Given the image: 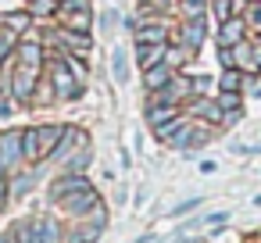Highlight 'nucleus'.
I'll return each instance as SVG.
<instances>
[{"label": "nucleus", "mask_w": 261, "mask_h": 243, "mask_svg": "<svg viewBox=\"0 0 261 243\" xmlns=\"http://www.w3.org/2000/svg\"><path fill=\"white\" fill-rule=\"evenodd\" d=\"M11 61H15V54H11ZM36 83H40V72H36V68H25V65L15 61V68H11V97H15L18 104H33V97H36Z\"/></svg>", "instance_id": "39448f33"}, {"label": "nucleus", "mask_w": 261, "mask_h": 243, "mask_svg": "<svg viewBox=\"0 0 261 243\" xmlns=\"http://www.w3.org/2000/svg\"><path fill=\"white\" fill-rule=\"evenodd\" d=\"M254 97H261V86H257V90H254Z\"/></svg>", "instance_id": "58836bf2"}, {"label": "nucleus", "mask_w": 261, "mask_h": 243, "mask_svg": "<svg viewBox=\"0 0 261 243\" xmlns=\"http://www.w3.org/2000/svg\"><path fill=\"white\" fill-rule=\"evenodd\" d=\"M229 150H232V154H261V140H254V143H247V140H232Z\"/></svg>", "instance_id": "7c9ffc66"}, {"label": "nucleus", "mask_w": 261, "mask_h": 243, "mask_svg": "<svg viewBox=\"0 0 261 243\" xmlns=\"http://www.w3.org/2000/svg\"><path fill=\"white\" fill-rule=\"evenodd\" d=\"M218 61H222V68H232V47H222L218 43Z\"/></svg>", "instance_id": "f704fd0d"}, {"label": "nucleus", "mask_w": 261, "mask_h": 243, "mask_svg": "<svg viewBox=\"0 0 261 243\" xmlns=\"http://www.w3.org/2000/svg\"><path fill=\"white\" fill-rule=\"evenodd\" d=\"M182 15L186 18H204V0H182Z\"/></svg>", "instance_id": "2f4dec72"}, {"label": "nucleus", "mask_w": 261, "mask_h": 243, "mask_svg": "<svg viewBox=\"0 0 261 243\" xmlns=\"http://www.w3.org/2000/svg\"><path fill=\"white\" fill-rule=\"evenodd\" d=\"M58 25L75 29V33H93V8H90V0H61Z\"/></svg>", "instance_id": "f257e3e1"}, {"label": "nucleus", "mask_w": 261, "mask_h": 243, "mask_svg": "<svg viewBox=\"0 0 261 243\" xmlns=\"http://www.w3.org/2000/svg\"><path fill=\"white\" fill-rule=\"evenodd\" d=\"M61 132H65V125H61V122L36 125V140H40V161H50V154H54V147H58Z\"/></svg>", "instance_id": "ddd939ff"}, {"label": "nucleus", "mask_w": 261, "mask_h": 243, "mask_svg": "<svg viewBox=\"0 0 261 243\" xmlns=\"http://www.w3.org/2000/svg\"><path fill=\"white\" fill-rule=\"evenodd\" d=\"M204 40H207V22L204 18H186L179 25V33H175V43H182L190 54H197L204 47Z\"/></svg>", "instance_id": "9d476101"}, {"label": "nucleus", "mask_w": 261, "mask_h": 243, "mask_svg": "<svg viewBox=\"0 0 261 243\" xmlns=\"http://www.w3.org/2000/svg\"><path fill=\"white\" fill-rule=\"evenodd\" d=\"M86 186H93L86 172H58V175L50 179V186H47V197L58 204L61 197H68V193H75V190H86Z\"/></svg>", "instance_id": "0eeeda50"}, {"label": "nucleus", "mask_w": 261, "mask_h": 243, "mask_svg": "<svg viewBox=\"0 0 261 243\" xmlns=\"http://www.w3.org/2000/svg\"><path fill=\"white\" fill-rule=\"evenodd\" d=\"M165 50H168V43H143V40H136V65L140 68H154V65L165 61Z\"/></svg>", "instance_id": "4468645a"}, {"label": "nucleus", "mask_w": 261, "mask_h": 243, "mask_svg": "<svg viewBox=\"0 0 261 243\" xmlns=\"http://www.w3.org/2000/svg\"><path fill=\"white\" fill-rule=\"evenodd\" d=\"M175 115H182V104H147V125L150 129L168 122V118H175Z\"/></svg>", "instance_id": "412c9836"}, {"label": "nucleus", "mask_w": 261, "mask_h": 243, "mask_svg": "<svg viewBox=\"0 0 261 243\" xmlns=\"http://www.w3.org/2000/svg\"><path fill=\"white\" fill-rule=\"evenodd\" d=\"M197 204H200V197H190V200H182V204H175V211H172V214H175V218H182V214H190V211H193Z\"/></svg>", "instance_id": "473e14b6"}, {"label": "nucleus", "mask_w": 261, "mask_h": 243, "mask_svg": "<svg viewBox=\"0 0 261 243\" xmlns=\"http://www.w3.org/2000/svg\"><path fill=\"white\" fill-rule=\"evenodd\" d=\"M190 115H200V118H207V125H218L225 111L218 107L215 97H193V100H190Z\"/></svg>", "instance_id": "2eb2a0df"}, {"label": "nucleus", "mask_w": 261, "mask_h": 243, "mask_svg": "<svg viewBox=\"0 0 261 243\" xmlns=\"http://www.w3.org/2000/svg\"><path fill=\"white\" fill-rule=\"evenodd\" d=\"M0 161H4L8 172L25 165V157H22V129H4L0 132Z\"/></svg>", "instance_id": "1a4fd4ad"}, {"label": "nucleus", "mask_w": 261, "mask_h": 243, "mask_svg": "<svg viewBox=\"0 0 261 243\" xmlns=\"http://www.w3.org/2000/svg\"><path fill=\"white\" fill-rule=\"evenodd\" d=\"M225 214H229V211H211V214H204V222H211V225H218V222H225Z\"/></svg>", "instance_id": "c9c22d12"}, {"label": "nucleus", "mask_w": 261, "mask_h": 243, "mask_svg": "<svg viewBox=\"0 0 261 243\" xmlns=\"http://www.w3.org/2000/svg\"><path fill=\"white\" fill-rule=\"evenodd\" d=\"M111 75L118 79V86L129 83V50L125 47H115L111 50Z\"/></svg>", "instance_id": "4be33fe9"}, {"label": "nucleus", "mask_w": 261, "mask_h": 243, "mask_svg": "<svg viewBox=\"0 0 261 243\" xmlns=\"http://www.w3.org/2000/svg\"><path fill=\"white\" fill-rule=\"evenodd\" d=\"M79 147H90V136H86V129H79V125H65V132H61V140H58V147H54V154H50V161H68Z\"/></svg>", "instance_id": "6e6552de"}, {"label": "nucleus", "mask_w": 261, "mask_h": 243, "mask_svg": "<svg viewBox=\"0 0 261 243\" xmlns=\"http://www.w3.org/2000/svg\"><path fill=\"white\" fill-rule=\"evenodd\" d=\"M22 157L29 165H40V140H36V125L22 129Z\"/></svg>", "instance_id": "bb28decb"}, {"label": "nucleus", "mask_w": 261, "mask_h": 243, "mask_svg": "<svg viewBox=\"0 0 261 243\" xmlns=\"http://www.w3.org/2000/svg\"><path fill=\"white\" fill-rule=\"evenodd\" d=\"M33 186H36V168H33V172H22V175H15V182H11V197H25Z\"/></svg>", "instance_id": "c85d7f7f"}, {"label": "nucleus", "mask_w": 261, "mask_h": 243, "mask_svg": "<svg viewBox=\"0 0 261 243\" xmlns=\"http://www.w3.org/2000/svg\"><path fill=\"white\" fill-rule=\"evenodd\" d=\"M172 75H175V68H168L165 61L154 65V68H143V90H147V93H150V90H161V86H168Z\"/></svg>", "instance_id": "a211bd4d"}, {"label": "nucleus", "mask_w": 261, "mask_h": 243, "mask_svg": "<svg viewBox=\"0 0 261 243\" xmlns=\"http://www.w3.org/2000/svg\"><path fill=\"white\" fill-rule=\"evenodd\" d=\"M8 232H11V243H43V239H40V229H36L33 218H18Z\"/></svg>", "instance_id": "6ab92c4d"}, {"label": "nucleus", "mask_w": 261, "mask_h": 243, "mask_svg": "<svg viewBox=\"0 0 261 243\" xmlns=\"http://www.w3.org/2000/svg\"><path fill=\"white\" fill-rule=\"evenodd\" d=\"M247 18L243 15H229V18H222V25H218V43L222 47H236V43H243L247 40Z\"/></svg>", "instance_id": "f8f14e48"}, {"label": "nucleus", "mask_w": 261, "mask_h": 243, "mask_svg": "<svg viewBox=\"0 0 261 243\" xmlns=\"http://www.w3.org/2000/svg\"><path fill=\"white\" fill-rule=\"evenodd\" d=\"M232 65H236V68H243L247 75H250V72H257V61H254V43H250V40H243V43H236V47H232Z\"/></svg>", "instance_id": "aec40b11"}, {"label": "nucleus", "mask_w": 261, "mask_h": 243, "mask_svg": "<svg viewBox=\"0 0 261 243\" xmlns=\"http://www.w3.org/2000/svg\"><path fill=\"white\" fill-rule=\"evenodd\" d=\"M50 83H54V93H58L61 100H79V97H83V86H86V83H79V79L72 75V68L61 61V54H54V65H50Z\"/></svg>", "instance_id": "7ed1b4c3"}, {"label": "nucleus", "mask_w": 261, "mask_h": 243, "mask_svg": "<svg viewBox=\"0 0 261 243\" xmlns=\"http://www.w3.org/2000/svg\"><path fill=\"white\" fill-rule=\"evenodd\" d=\"M0 243H11V232H4V236H0Z\"/></svg>", "instance_id": "e433bc0d"}, {"label": "nucleus", "mask_w": 261, "mask_h": 243, "mask_svg": "<svg viewBox=\"0 0 261 243\" xmlns=\"http://www.w3.org/2000/svg\"><path fill=\"white\" fill-rule=\"evenodd\" d=\"M190 129H193V122H190V115H175V118H168V122H161V125H154V136L161 140V143H168V147H186V140H190Z\"/></svg>", "instance_id": "423d86ee"}, {"label": "nucleus", "mask_w": 261, "mask_h": 243, "mask_svg": "<svg viewBox=\"0 0 261 243\" xmlns=\"http://www.w3.org/2000/svg\"><path fill=\"white\" fill-rule=\"evenodd\" d=\"M33 222H36L43 243H65V229H61V222H58L54 214H40V218H33Z\"/></svg>", "instance_id": "f3484780"}, {"label": "nucleus", "mask_w": 261, "mask_h": 243, "mask_svg": "<svg viewBox=\"0 0 261 243\" xmlns=\"http://www.w3.org/2000/svg\"><path fill=\"white\" fill-rule=\"evenodd\" d=\"M133 36L143 43H172V18H158L154 11H147L140 15V25Z\"/></svg>", "instance_id": "20e7f679"}, {"label": "nucleus", "mask_w": 261, "mask_h": 243, "mask_svg": "<svg viewBox=\"0 0 261 243\" xmlns=\"http://www.w3.org/2000/svg\"><path fill=\"white\" fill-rule=\"evenodd\" d=\"M33 22H36V18H33L29 8H25V11H4V29H8L11 36H18V40L33 29Z\"/></svg>", "instance_id": "dca6fc26"}, {"label": "nucleus", "mask_w": 261, "mask_h": 243, "mask_svg": "<svg viewBox=\"0 0 261 243\" xmlns=\"http://www.w3.org/2000/svg\"><path fill=\"white\" fill-rule=\"evenodd\" d=\"M8 200H11V182H8V175H0V211L8 207Z\"/></svg>", "instance_id": "72a5a7b5"}, {"label": "nucleus", "mask_w": 261, "mask_h": 243, "mask_svg": "<svg viewBox=\"0 0 261 243\" xmlns=\"http://www.w3.org/2000/svg\"><path fill=\"white\" fill-rule=\"evenodd\" d=\"M29 11H33L36 22H50L61 11V0H29Z\"/></svg>", "instance_id": "393cba45"}, {"label": "nucleus", "mask_w": 261, "mask_h": 243, "mask_svg": "<svg viewBox=\"0 0 261 243\" xmlns=\"http://www.w3.org/2000/svg\"><path fill=\"white\" fill-rule=\"evenodd\" d=\"M243 83H247V72L243 68H225L222 75H218V90H229V93H240L243 90Z\"/></svg>", "instance_id": "a878e982"}, {"label": "nucleus", "mask_w": 261, "mask_h": 243, "mask_svg": "<svg viewBox=\"0 0 261 243\" xmlns=\"http://www.w3.org/2000/svg\"><path fill=\"white\" fill-rule=\"evenodd\" d=\"M58 204H61V214H65V218H72V222H86V218L93 214V207L100 204V193H97L93 186H86V190H75V193L61 197Z\"/></svg>", "instance_id": "f03ea898"}, {"label": "nucleus", "mask_w": 261, "mask_h": 243, "mask_svg": "<svg viewBox=\"0 0 261 243\" xmlns=\"http://www.w3.org/2000/svg\"><path fill=\"white\" fill-rule=\"evenodd\" d=\"M190 58H193V54H190L182 43H175V40H172V43H168V50H165V65H168V68H175V72H179V68H186V61H190Z\"/></svg>", "instance_id": "cd10ccee"}, {"label": "nucleus", "mask_w": 261, "mask_h": 243, "mask_svg": "<svg viewBox=\"0 0 261 243\" xmlns=\"http://www.w3.org/2000/svg\"><path fill=\"white\" fill-rule=\"evenodd\" d=\"M54 47L58 50H68V54H79V58H86L90 50H93V40H90V33H75V29H58L54 33Z\"/></svg>", "instance_id": "9b49d317"}, {"label": "nucleus", "mask_w": 261, "mask_h": 243, "mask_svg": "<svg viewBox=\"0 0 261 243\" xmlns=\"http://www.w3.org/2000/svg\"><path fill=\"white\" fill-rule=\"evenodd\" d=\"M215 100H218V107H222V111H236V107H240V93H229V90H218V97H215Z\"/></svg>", "instance_id": "c756f323"}, {"label": "nucleus", "mask_w": 261, "mask_h": 243, "mask_svg": "<svg viewBox=\"0 0 261 243\" xmlns=\"http://www.w3.org/2000/svg\"><path fill=\"white\" fill-rule=\"evenodd\" d=\"M100 232H104L100 225H90V222H86V225H79V229H65V243H97Z\"/></svg>", "instance_id": "b1692460"}, {"label": "nucleus", "mask_w": 261, "mask_h": 243, "mask_svg": "<svg viewBox=\"0 0 261 243\" xmlns=\"http://www.w3.org/2000/svg\"><path fill=\"white\" fill-rule=\"evenodd\" d=\"M90 165H93V143L90 147H79L68 161H61V172H86Z\"/></svg>", "instance_id": "5701e85b"}, {"label": "nucleus", "mask_w": 261, "mask_h": 243, "mask_svg": "<svg viewBox=\"0 0 261 243\" xmlns=\"http://www.w3.org/2000/svg\"><path fill=\"white\" fill-rule=\"evenodd\" d=\"M0 175H8V168H4V161H0Z\"/></svg>", "instance_id": "4c0bfd02"}]
</instances>
